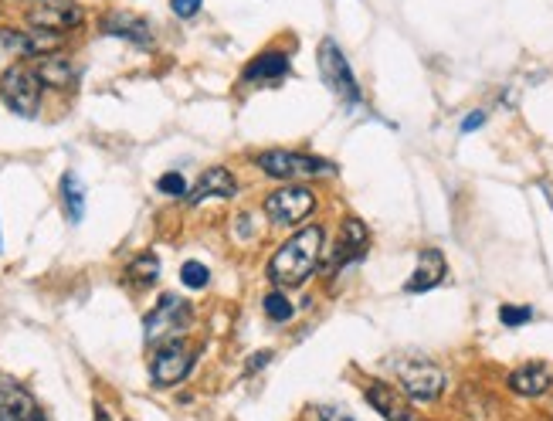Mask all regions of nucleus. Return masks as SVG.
I'll return each mask as SVG.
<instances>
[{
	"instance_id": "nucleus-1",
	"label": "nucleus",
	"mask_w": 553,
	"mask_h": 421,
	"mask_svg": "<svg viewBox=\"0 0 553 421\" xmlns=\"http://www.w3.org/2000/svg\"><path fill=\"white\" fill-rule=\"evenodd\" d=\"M319 255H323V228L319 225L302 228L289 238V242H282L279 252L272 255L269 276L272 282H279V286H289V289L302 286V282L316 272Z\"/></svg>"
},
{
	"instance_id": "nucleus-2",
	"label": "nucleus",
	"mask_w": 553,
	"mask_h": 421,
	"mask_svg": "<svg viewBox=\"0 0 553 421\" xmlns=\"http://www.w3.org/2000/svg\"><path fill=\"white\" fill-rule=\"evenodd\" d=\"M194 320V309L180 296H160V303L146 313V343H170L187 330Z\"/></svg>"
},
{
	"instance_id": "nucleus-3",
	"label": "nucleus",
	"mask_w": 553,
	"mask_h": 421,
	"mask_svg": "<svg viewBox=\"0 0 553 421\" xmlns=\"http://www.w3.org/2000/svg\"><path fill=\"white\" fill-rule=\"evenodd\" d=\"M258 167L269 177H279V180H313V177L336 174L333 163H326L319 157H306V153H289V150L262 153V157H258Z\"/></svg>"
},
{
	"instance_id": "nucleus-4",
	"label": "nucleus",
	"mask_w": 553,
	"mask_h": 421,
	"mask_svg": "<svg viewBox=\"0 0 553 421\" xmlns=\"http://www.w3.org/2000/svg\"><path fill=\"white\" fill-rule=\"evenodd\" d=\"M41 82L34 68H24V65H14L4 72L0 79V92H4V102L21 116H34L41 106Z\"/></svg>"
},
{
	"instance_id": "nucleus-5",
	"label": "nucleus",
	"mask_w": 553,
	"mask_h": 421,
	"mask_svg": "<svg viewBox=\"0 0 553 421\" xmlns=\"http://www.w3.org/2000/svg\"><path fill=\"white\" fill-rule=\"evenodd\" d=\"M316 208V194L309 187H282L265 197V214L275 225H299L302 218H309Z\"/></svg>"
},
{
	"instance_id": "nucleus-6",
	"label": "nucleus",
	"mask_w": 553,
	"mask_h": 421,
	"mask_svg": "<svg viewBox=\"0 0 553 421\" xmlns=\"http://www.w3.org/2000/svg\"><path fill=\"white\" fill-rule=\"evenodd\" d=\"M190 367H194V350H190L187 343H180V340L163 343L150 364L153 384H157V388H170V384L184 381L190 374Z\"/></svg>"
},
{
	"instance_id": "nucleus-7",
	"label": "nucleus",
	"mask_w": 553,
	"mask_h": 421,
	"mask_svg": "<svg viewBox=\"0 0 553 421\" xmlns=\"http://www.w3.org/2000/svg\"><path fill=\"white\" fill-rule=\"evenodd\" d=\"M397 374H401V388L414 401H435L445 391V374L428 360H408V364L397 367Z\"/></svg>"
},
{
	"instance_id": "nucleus-8",
	"label": "nucleus",
	"mask_w": 553,
	"mask_h": 421,
	"mask_svg": "<svg viewBox=\"0 0 553 421\" xmlns=\"http://www.w3.org/2000/svg\"><path fill=\"white\" fill-rule=\"evenodd\" d=\"M319 65H323V79L333 85L336 96H343L350 106H357L360 85H357V79H353L350 62L343 58V51L336 48L333 41H323V48H319Z\"/></svg>"
},
{
	"instance_id": "nucleus-9",
	"label": "nucleus",
	"mask_w": 553,
	"mask_h": 421,
	"mask_svg": "<svg viewBox=\"0 0 553 421\" xmlns=\"http://www.w3.org/2000/svg\"><path fill=\"white\" fill-rule=\"evenodd\" d=\"M28 21H31V28L62 34L82 24V7L72 4V0H34Z\"/></svg>"
},
{
	"instance_id": "nucleus-10",
	"label": "nucleus",
	"mask_w": 553,
	"mask_h": 421,
	"mask_svg": "<svg viewBox=\"0 0 553 421\" xmlns=\"http://www.w3.org/2000/svg\"><path fill=\"white\" fill-rule=\"evenodd\" d=\"M367 245H370V231H367L364 221H360V218H343L340 242H336V262H333V269L357 262L360 255L367 252Z\"/></svg>"
},
{
	"instance_id": "nucleus-11",
	"label": "nucleus",
	"mask_w": 553,
	"mask_h": 421,
	"mask_svg": "<svg viewBox=\"0 0 553 421\" xmlns=\"http://www.w3.org/2000/svg\"><path fill=\"white\" fill-rule=\"evenodd\" d=\"M0 421H45L38 401L17 384H0Z\"/></svg>"
},
{
	"instance_id": "nucleus-12",
	"label": "nucleus",
	"mask_w": 553,
	"mask_h": 421,
	"mask_svg": "<svg viewBox=\"0 0 553 421\" xmlns=\"http://www.w3.org/2000/svg\"><path fill=\"white\" fill-rule=\"evenodd\" d=\"M367 401H370V408H377L387 421H414L408 401H404L401 394H397V388H391L387 381L367 384Z\"/></svg>"
},
{
	"instance_id": "nucleus-13",
	"label": "nucleus",
	"mask_w": 553,
	"mask_h": 421,
	"mask_svg": "<svg viewBox=\"0 0 553 421\" xmlns=\"http://www.w3.org/2000/svg\"><path fill=\"white\" fill-rule=\"evenodd\" d=\"M550 384H553V374L543 364H526L509 374V391L523 394V398H540V394L550 391Z\"/></svg>"
},
{
	"instance_id": "nucleus-14",
	"label": "nucleus",
	"mask_w": 553,
	"mask_h": 421,
	"mask_svg": "<svg viewBox=\"0 0 553 421\" xmlns=\"http://www.w3.org/2000/svg\"><path fill=\"white\" fill-rule=\"evenodd\" d=\"M445 279V255L438 248H425L418 259V269L408 279V292H428Z\"/></svg>"
},
{
	"instance_id": "nucleus-15",
	"label": "nucleus",
	"mask_w": 553,
	"mask_h": 421,
	"mask_svg": "<svg viewBox=\"0 0 553 421\" xmlns=\"http://www.w3.org/2000/svg\"><path fill=\"white\" fill-rule=\"evenodd\" d=\"M235 194H238L235 177H231L224 167H211L207 174H201V180L194 184V191H190V204H201L204 197H235Z\"/></svg>"
},
{
	"instance_id": "nucleus-16",
	"label": "nucleus",
	"mask_w": 553,
	"mask_h": 421,
	"mask_svg": "<svg viewBox=\"0 0 553 421\" xmlns=\"http://www.w3.org/2000/svg\"><path fill=\"white\" fill-rule=\"evenodd\" d=\"M34 72H38V79L45 85H58V89L75 82V65L68 62L65 55H55V51H51V55H41Z\"/></svg>"
},
{
	"instance_id": "nucleus-17",
	"label": "nucleus",
	"mask_w": 553,
	"mask_h": 421,
	"mask_svg": "<svg viewBox=\"0 0 553 421\" xmlns=\"http://www.w3.org/2000/svg\"><path fill=\"white\" fill-rule=\"evenodd\" d=\"M285 72H289V58H285L282 51H265V55H258L255 62L245 68V82H275V79H282Z\"/></svg>"
},
{
	"instance_id": "nucleus-18",
	"label": "nucleus",
	"mask_w": 553,
	"mask_h": 421,
	"mask_svg": "<svg viewBox=\"0 0 553 421\" xmlns=\"http://www.w3.org/2000/svg\"><path fill=\"white\" fill-rule=\"evenodd\" d=\"M102 28L109 34H123V38L136 41V45H150V28H146L143 17H133V14H112L102 21Z\"/></svg>"
},
{
	"instance_id": "nucleus-19",
	"label": "nucleus",
	"mask_w": 553,
	"mask_h": 421,
	"mask_svg": "<svg viewBox=\"0 0 553 421\" xmlns=\"http://www.w3.org/2000/svg\"><path fill=\"white\" fill-rule=\"evenodd\" d=\"M62 201H65V214L72 225H79L82 214H85V187L79 174H65L62 177Z\"/></svg>"
},
{
	"instance_id": "nucleus-20",
	"label": "nucleus",
	"mask_w": 553,
	"mask_h": 421,
	"mask_svg": "<svg viewBox=\"0 0 553 421\" xmlns=\"http://www.w3.org/2000/svg\"><path fill=\"white\" fill-rule=\"evenodd\" d=\"M160 276V259L157 255H140V259H133L126 265V279L133 282V286H153Z\"/></svg>"
},
{
	"instance_id": "nucleus-21",
	"label": "nucleus",
	"mask_w": 553,
	"mask_h": 421,
	"mask_svg": "<svg viewBox=\"0 0 553 421\" xmlns=\"http://www.w3.org/2000/svg\"><path fill=\"white\" fill-rule=\"evenodd\" d=\"M265 316H269L272 323H285L292 316V303L282 292H272V296H265Z\"/></svg>"
},
{
	"instance_id": "nucleus-22",
	"label": "nucleus",
	"mask_w": 553,
	"mask_h": 421,
	"mask_svg": "<svg viewBox=\"0 0 553 421\" xmlns=\"http://www.w3.org/2000/svg\"><path fill=\"white\" fill-rule=\"evenodd\" d=\"M180 279H184L187 289H204L207 279H211V272H207L201 262H187L184 269H180Z\"/></svg>"
},
{
	"instance_id": "nucleus-23",
	"label": "nucleus",
	"mask_w": 553,
	"mask_h": 421,
	"mask_svg": "<svg viewBox=\"0 0 553 421\" xmlns=\"http://www.w3.org/2000/svg\"><path fill=\"white\" fill-rule=\"evenodd\" d=\"M499 320H503L506 326H523L533 320V309L530 306H503L499 309Z\"/></svg>"
},
{
	"instance_id": "nucleus-24",
	"label": "nucleus",
	"mask_w": 553,
	"mask_h": 421,
	"mask_svg": "<svg viewBox=\"0 0 553 421\" xmlns=\"http://www.w3.org/2000/svg\"><path fill=\"white\" fill-rule=\"evenodd\" d=\"M157 187L163 194H170V197H184L187 194V184H184V177H180V174H163L157 180Z\"/></svg>"
},
{
	"instance_id": "nucleus-25",
	"label": "nucleus",
	"mask_w": 553,
	"mask_h": 421,
	"mask_svg": "<svg viewBox=\"0 0 553 421\" xmlns=\"http://www.w3.org/2000/svg\"><path fill=\"white\" fill-rule=\"evenodd\" d=\"M170 7H174L177 17H194L201 11V0H170Z\"/></svg>"
},
{
	"instance_id": "nucleus-26",
	"label": "nucleus",
	"mask_w": 553,
	"mask_h": 421,
	"mask_svg": "<svg viewBox=\"0 0 553 421\" xmlns=\"http://www.w3.org/2000/svg\"><path fill=\"white\" fill-rule=\"evenodd\" d=\"M319 418L323 421H357L350 415V411H343V408H336V405H323L319 408Z\"/></svg>"
},
{
	"instance_id": "nucleus-27",
	"label": "nucleus",
	"mask_w": 553,
	"mask_h": 421,
	"mask_svg": "<svg viewBox=\"0 0 553 421\" xmlns=\"http://www.w3.org/2000/svg\"><path fill=\"white\" fill-rule=\"evenodd\" d=\"M482 123H486V113H472V116H465V119H462V133L479 130Z\"/></svg>"
},
{
	"instance_id": "nucleus-28",
	"label": "nucleus",
	"mask_w": 553,
	"mask_h": 421,
	"mask_svg": "<svg viewBox=\"0 0 553 421\" xmlns=\"http://www.w3.org/2000/svg\"><path fill=\"white\" fill-rule=\"evenodd\" d=\"M269 360H272V354H269V350H262V354H258V357L252 360V371H255V367H265Z\"/></svg>"
},
{
	"instance_id": "nucleus-29",
	"label": "nucleus",
	"mask_w": 553,
	"mask_h": 421,
	"mask_svg": "<svg viewBox=\"0 0 553 421\" xmlns=\"http://www.w3.org/2000/svg\"><path fill=\"white\" fill-rule=\"evenodd\" d=\"M99 421H109V415H106V411H99Z\"/></svg>"
}]
</instances>
